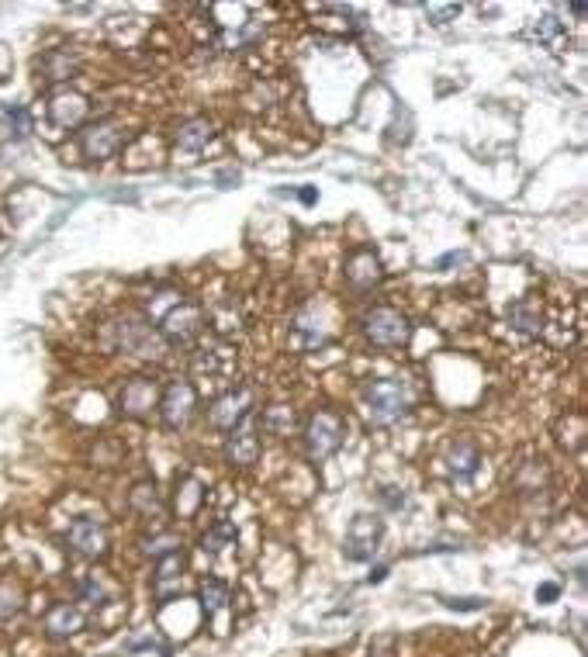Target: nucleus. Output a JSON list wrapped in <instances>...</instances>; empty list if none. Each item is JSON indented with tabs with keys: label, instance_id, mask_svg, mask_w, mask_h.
<instances>
[{
	"label": "nucleus",
	"instance_id": "ddd939ff",
	"mask_svg": "<svg viewBox=\"0 0 588 657\" xmlns=\"http://www.w3.org/2000/svg\"><path fill=\"white\" fill-rule=\"evenodd\" d=\"M122 142H125V132H122V125H115V122H97L80 132V149H84V156L94 163L111 160V156L122 149Z\"/></svg>",
	"mask_w": 588,
	"mask_h": 657
},
{
	"label": "nucleus",
	"instance_id": "f03ea898",
	"mask_svg": "<svg viewBox=\"0 0 588 657\" xmlns=\"http://www.w3.org/2000/svg\"><path fill=\"white\" fill-rule=\"evenodd\" d=\"M364 409H367V419H371V426H391V422L405 419L409 409H412L409 384L395 381V377H378V381H367Z\"/></svg>",
	"mask_w": 588,
	"mask_h": 657
},
{
	"label": "nucleus",
	"instance_id": "4be33fe9",
	"mask_svg": "<svg viewBox=\"0 0 588 657\" xmlns=\"http://www.w3.org/2000/svg\"><path fill=\"white\" fill-rule=\"evenodd\" d=\"M128 505L139 512L142 519H160L163 516V502H160V488L156 481H139L128 495Z\"/></svg>",
	"mask_w": 588,
	"mask_h": 657
},
{
	"label": "nucleus",
	"instance_id": "39448f33",
	"mask_svg": "<svg viewBox=\"0 0 588 657\" xmlns=\"http://www.w3.org/2000/svg\"><path fill=\"white\" fill-rule=\"evenodd\" d=\"M160 419L167 429H187L198 412V388L191 381H170L167 388L160 391Z\"/></svg>",
	"mask_w": 588,
	"mask_h": 657
},
{
	"label": "nucleus",
	"instance_id": "cd10ccee",
	"mask_svg": "<svg viewBox=\"0 0 588 657\" xmlns=\"http://www.w3.org/2000/svg\"><path fill=\"white\" fill-rule=\"evenodd\" d=\"M21 606H25V592L14 581H0V623L18 616Z\"/></svg>",
	"mask_w": 588,
	"mask_h": 657
},
{
	"label": "nucleus",
	"instance_id": "5701e85b",
	"mask_svg": "<svg viewBox=\"0 0 588 657\" xmlns=\"http://www.w3.org/2000/svg\"><path fill=\"white\" fill-rule=\"evenodd\" d=\"M478 464H481V453L474 443L461 440L447 450V471L454 474V478H471V474L478 471Z\"/></svg>",
	"mask_w": 588,
	"mask_h": 657
},
{
	"label": "nucleus",
	"instance_id": "c756f323",
	"mask_svg": "<svg viewBox=\"0 0 588 657\" xmlns=\"http://www.w3.org/2000/svg\"><path fill=\"white\" fill-rule=\"evenodd\" d=\"M77 592H80V602H87V606H108L111 602V588L97 575H87L84 581H80Z\"/></svg>",
	"mask_w": 588,
	"mask_h": 657
},
{
	"label": "nucleus",
	"instance_id": "0eeeda50",
	"mask_svg": "<svg viewBox=\"0 0 588 657\" xmlns=\"http://www.w3.org/2000/svg\"><path fill=\"white\" fill-rule=\"evenodd\" d=\"M160 336L163 343H173V346H191L194 339L205 332V312L191 301H177L167 315L160 319Z\"/></svg>",
	"mask_w": 588,
	"mask_h": 657
},
{
	"label": "nucleus",
	"instance_id": "f257e3e1",
	"mask_svg": "<svg viewBox=\"0 0 588 657\" xmlns=\"http://www.w3.org/2000/svg\"><path fill=\"white\" fill-rule=\"evenodd\" d=\"M108 343L122 353H132V357L142 360H160L167 353V343H163L160 329L139 312H125L115 315L108 322Z\"/></svg>",
	"mask_w": 588,
	"mask_h": 657
},
{
	"label": "nucleus",
	"instance_id": "2f4dec72",
	"mask_svg": "<svg viewBox=\"0 0 588 657\" xmlns=\"http://www.w3.org/2000/svg\"><path fill=\"white\" fill-rule=\"evenodd\" d=\"M7 122H11V128H14L11 135H18V139H25V135H28V111L21 108V104H14V108H7Z\"/></svg>",
	"mask_w": 588,
	"mask_h": 657
},
{
	"label": "nucleus",
	"instance_id": "c9c22d12",
	"mask_svg": "<svg viewBox=\"0 0 588 657\" xmlns=\"http://www.w3.org/2000/svg\"><path fill=\"white\" fill-rule=\"evenodd\" d=\"M388 647H395V637H378L371 644V657H388V654H384Z\"/></svg>",
	"mask_w": 588,
	"mask_h": 657
},
{
	"label": "nucleus",
	"instance_id": "1a4fd4ad",
	"mask_svg": "<svg viewBox=\"0 0 588 657\" xmlns=\"http://www.w3.org/2000/svg\"><path fill=\"white\" fill-rule=\"evenodd\" d=\"M66 543H70L73 554L84 557V561H101V557L108 554L111 536L101 519L80 516V519H73L70 530H66Z\"/></svg>",
	"mask_w": 588,
	"mask_h": 657
},
{
	"label": "nucleus",
	"instance_id": "aec40b11",
	"mask_svg": "<svg viewBox=\"0 0 588 657\" xmlns=\"http://www.w3.org/2000/svg\"><path fill=\"white\" fill-rule=\"evenodd\" d=\"M211 135H215V128H211L208 118H191V122H184L177 128L173 146L184 149V153H198V149H205L211 142Z\"/></svg>",
	"mask_w": 588,
	"mask_h": 657
},
{
	"label": "nucleus",
	"instance_id": "72a5a7b5",
	"mask_svg": "<svg viewBox=\"0 0 588 657\" xmlns=\"http://www.w3.org/2000/svg\"><path fill=\"white\" fill-rule=\"evenodd\" d=\"M557 595H561V588H557L554 581H544V585L537 588V599L544 602V606H550V602H557Z\"/></svg>",
	"mask_w": 588,
	"mask_h": 657
},
{
	"label": "nucleus",
	"instance_id": "b1692460",
	"mask_svg": "<svg viewBox=\"0 0 588 657\" xmlns=\"http://www.w3.org/2000/svg\"><path fill=\"white\" fill-rule=\"evenodd\" d=\"M229 599H232V592H229V585H225V581H218V578H205V581H201L198 602H201V609H205V616L225 613V609H229Z\"/></svg>",
	"mask_w": 588,
	"mask_h": 657
},
{
	"label": "nucleus",
	"instance_id": "dca6fc26",
	"mask_svg": "<svg viewBox=\"0 0 588 657\" xmlns=\"http://www.w3.org/2000/svg\"><path fill=\"white\" fill-rule=\"evenodd\" d=\"M184 550H173L167 557H156V575H153V595L156 602H167L170 595L180 592V578H184Z\"/></svg>",
	"mask_w": 588,
	"mask_h": 657
},
{
	"label": "nucleus",
	"instance_id": "9b49d317",
	"mask_svg": "<svg viewBox=\"0 0 588 657\" xmlns=\"http://www.w3.org/2000/svg\"><path fill=\"white\" fill-rule=\"evenodd\" d=\"M118 409L128 419H149L160 409V384L153 377H132L122 391H118Z\"/></svg>",
	"mask_w": 588,
	"mask_h": 657
},
{
	"label": "nucleus",
	"instance_id": "9d476101",
	"mask_svg": "<svg viewBox=\"0 0 588 657\" xmlns=\"http://www.w3.org/2000/svg\"><path fill=\"white\" fill-rule=\"evenodd\" d=\"M253 402H256V395H253V388H229V391H222V395L211 402V409H208V422L215 429H222V433H229V429H236L239 422L243 419H250V412H253Z\"/></svg>",
	"mask_w": 588,
	"mask_h": 657
},
{
	"label": "nucleus",
	"instance_id": "393cba45",
	"mask_svg": "<svg viewBox=\"0 0 588 657\" xmlns=\"http://www.w3.org/2000/svg\"><path fill=\"white\" fill-rule=\"evenodd\" d=\"M260 426L267 429L270 436H291L294 429H298V412L291 409V405H270V409H263L260 415Z\"/></svg>",
	"mask_w": 588,
	"mask_h": 657
},
{
	"label": "nucleus",
	"instance_id": "4c0bfd02",
	"mask_svg": "<svg viewBox=\"0 0 588 657\" xmlns=\"http://www.w3.org/2000/svg\"><path fill=\"white\" fill-rule=\"evenodd\" d=\"M384 578H388V568H374V571H371V578H367V581H371V585H374V581H384Z\"/></svg>",
	"mask_w": 588,
	"mask_h": 657
},
{
	"label": "nucleus",
	"instance_id": "58836bf2",
	"mask_svg": "<svg viewBox=\"0 0 588 657\" xmlns=\"http://www.w3.org/2000/svg\"><path fill=\"white\" fill-rule=\"evenodd\" d=\"M301 201H305V205H312V201H315V191H312V187H305V191H301Z\"/></svg>",
	"mask_w": 588,
	"mask_h": 657
},
{
	"label": "nucleus",
	"instance_id": "c85d7f7f",
	"mask_svg": "<svg viewBox=\"0 0 588 657\" xmlns=\"http://www.w3.org/2000/svg\"><path fill=\"white\" fill-rule=\"evenodd\" d=\"M232 540H236V530H232L229 523H215L205 536H201V550L215 557V554H222V550L229 547Z\"/></svg>",
	"mask_w": 588,
	"mask_h": 657
},
{
	"label": "nucleus",
	"instance_id": "423d86ee",
	"mask_svg": "<svg viewBox=\"0 0 588 657\" xmlns=\"http://www.w3.org/2000/svg\"><path fill=\"white\" fill-rule=\"evenodd\" d=\"M381 540H384V519L371 516V512H360V516H353L350 530H346L343 554L350 557V561H357V564L374 561Z\"/></svg>",
	"mask_w": 588,
	"mask_h": 657
},
{
	"label": "nucleus",
	"instance_id": "2eb2a0df",
	"mask_svg": "<svg viewBox=\"0 0 588 657\" xmlns=\"http://www.w3.org/2000/svg\"><path fill=\"white\" fill-rule=\"evenodd\" d=\"M260 457V436H256V426L250 419H243L236 429L225 433V460L232 467H250Z\"/></svg>",
	"mask_w": 588,
	"mask_h": 657
},
{
	"label": "nucleus",
	"instance_id": "e433bc0d",
	"mask_svg": "<svg viewBox=\"0 0 588 657\" xmlns=\"http://www.w3.org/2000/svg\"><path fill=\"white\" fill-rule=\"evenodd\" d=\"M381 498L391 505V509H398V505H405V495H398V488H381Z\"/></svg>",
	"mask_w": 588,
	"mask_h": 657
},
{
	"label": "nucleus",
	"instance_id": "7c9ffc66",
	"mask_svg": "<svg viewBox=\"0 0 588 657\" xmlns=\"http://www.w3.org/2000/svg\"><path fill=\"white\" fill-rule=\"evenodd\" d=\"M173 550H180L177 533H163V536H156V540L142 543V554H149V557H167V554H173Z\"/></svg>",
	"mask_w": 588,
	"mask_h": 657
},
{
	"label": "nucleus",
	"instance_id": "7ed1b4c3",
	"mask_svg": "<svg viewBox=\"0 0 588 657\" xmlns=\"http://www.w3.org/2000/svg\"><path fill=\"white\" fill-rule=\"evenodd\" d=\"M343 436H346V422L343 415L329 412V409H319L312 419L305 422V450L308 457L319 464V460H329L333 453L343 447Z\"/></svg>",
	"mask_w": 588,
	"mask_h": 657
},
{
	"label": "nucleus",
	"instance_id": "bb28decb",
	"mask_svg": "<svg viewBox=\"0 0 588 657\" xmlns=\"http://www.w3.org/2000/svg\"><path fill=\"white\" fill-rule=\"evenodd\" d=\"M201 485L194 478H180L177 481V512L180 516H194L198 512V505H201Z\"/></svg>",
	"mask_w": 588,
	"mask_h": 657
},
{
	"label": "nucleus",
	"instance_id": "f3484780",
	"mask_svg": "<svg viewBox=\"0 0 588 657\" xmlns=\"http://www.w3.org/2000/svg\"><path fill=\"white\" fill-rule=\"evenodd\" d=\"M45 633L56 640H66V637H77L80 630L87 626V616L80 613L73 602H56V606L45 613Z\"/></svg>",
	"mask_w": 588,
	"mask_h": 657
},
{
	"label": "nucleus",
	"instance_id": "6ab92c4d",
	"mask_svg": "<svg viewBox=\"0 0 588 657\" xmlns=\"http://www.w3.org/2000/svg\"><path fill=\"white\" fill-rule=\"evenodd\" d=\"M547 481H550L547 460L544 457H533V460H526V464L519 467L516 478H512V485H516L519 495H537V492H544V488H547Z\"/></svg>",
	"mask_w": 588,
	"mask_h": 657
},
{
	"label": "nucleus",
	"instance_id": "412c9836",
	"mask_svg": "<svg viewBox=\"0 0 588 657\" xmlns=\"http://www.w3.org/2000/svg\"><path fill=\"white\" fill-rule=\"evenodd\" d=\"M39 73L52 83H66L77 73V56H73L70 49H49L39 59Z\"/></svg>",
	"mask_w": 588,
	"mask_h": 657
},
{
	"label": "nucleus",
	"instance_id": "f8f14e48",
	"mask_svg": "<svg viewBox=\"0 0 588 657\" xmlns=\"http://www.w3.org/2000/svg\"><path fill=\"white\" fill-rule=\"evenodd\" d=\"M45 115H49V122L56 128H77L87 122L90 115V101L80 90H52L49 101H45Z\"/></svg>",
	"mask_w": 588,
	"mask_h": 657
},
{
	"label": "nucleus",
	"instance_id": "6e6552de",
	"mask_svg": "<svg viewBox=\"0 0 588 657\" xmlns=\"http://www.w3.org/2000/svg\"><path fill=\"white\" fill-rule=\"evenodd\" d=\"M194 374L205 384H211V391H229V377L236 374V353L225 343H211L205 350L194 353Z\"/></svg>",
	"mask_w": 588,
	"mask_h": 657
},
{
	"label": "nucleus",
	"instance_id": "20e7f679",
	"mask_svg": "<svg viewBox=\"0 0 588 657\" xmlns=\"http://www.w3.org/2000/svg\"><path fill=\"white\" fill-rule=\"evenodd\" d=\"M364 336L367 343L381 346V350H398V346L409 343L412 322L409 315H402L398 308H371L364 315Z\"/></svg>",
	"mask_w": 588,
	"mask_h": 657
},
{
	"label": "nucleus",
	"instance_id": "473e14b6",
	"mask_svg": "<svg viewBox=\"0 0 588 657\" xmlns=\"http://www.w3.org/2000/svg\"><path fill=\"white\" fill-rule=\"evenodd\" d=\"M461 14V4H447V7H429V18L436 21V25H447L450 18H457Z\"/></svg>",
	"mask_w": 588,
	"mask_h": 657
},
{
	"label": "nucleus",
	"instance_id": "f704fd0d",
	"mask_svg": "<svg viewBox=\"0 0 588 657\" xmlns=\"http://www.w3.org/2000/svg\"><path fill=\"white\" fill-rule=\"evenodd\" d=\"M450 609H481L485 606V599H443Z\"/></svg>",
	"mask_w": 588,
	"mask_h": 657
},
{
	"label": "nucleus",
	"instance_id": "a211bd4d",
	"mask_svg": "<svg viewBox=\"0 0 588 657\" xmlns=\"http://www.w3.org/2000/svg\"><path fill=\"white\" fill-rule=\"evenodd\" d=\"M544 301L540 298H533V294H526V298H519V301H512V308H509V326L516 329V332H523V336H540L544 332Z\"/></svg>",
	"mask_w": 588,
	"mask_h": 657
},
{
	"label": "nucleus",
	"instance_id": "4468645a",
	"mask_svg": "<svg viewBox=\"0 0 588 657\" xmlns=\"http://www.w3.org/2000/svg\"><path fill=\"white\" fill-rule=\"evenodd\" d=\"M343 277L346 284H350L353 291H371L374 284H381L384 270H381V260L374 249H353L350 256H346V267H343Z\"/></svg>",
	"mask_w": 588,
	"mask_h": 657
},
{
	"label": "nucleus",
	"instance_id": "a878e982",
	"mask_svg": "<svg viewBox=\"0 0 588 657\" xmlns=\"http://www.w3.org/2000/svg\"><path fill=\"white\" fill-rule=\"evenodd\" d=\"M530 35L537 39L540 45H547V49L554 52H564V45H568V35H564V25L557 18H550V14H544V18H537L530 25Z\"/></svg>",
	"mask_w": 588,
	"mask_h": 657
}]
</instances>
